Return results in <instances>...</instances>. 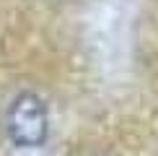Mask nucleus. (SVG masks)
<instances>
[{
    "instance_id": "nucleus-1",
    "label": "nucleus",
    "mask_w": 158,
    "mask_h": 156,
    "mask_svg": "<svg viewBox=\"0 0 158 156\" xmlns=\"http://www.w3.org/2000/svg\"><path fill=\"white\" fill-rule=\"evenodd\" d=\"M5 130L18 148H39L49 133V117L44 99L31 91L18 94L10 102L8 115H5Z\"/></svg>"
}]
</instances>
